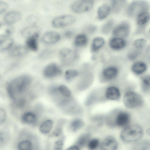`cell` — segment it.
Returning a JSON list of instances; mask_svg holds the SVG:
<instances>
[{"instance_id":"cell-1","label":"cell","mask_w":150,"mask_h":150,"mask_svg":"<svg viewBox=\"0 0 150 150\" xmlns=\"http://www.w3.org/2000/svg\"><path fill=\"white\" fill-rule=\"evenodd\" d=\"M32 81L29 75L24 74L19 76L12 80L7 87L10 97L13 98L16 93H21L24 91L30 85Z\"/></svg>"},{"instance_id":"cell-2","label":"cell","mask_w":150,"mask_h":150,"mask_svg":"<svg viewBox=\"0 0 150 150\" xmlns=\"http://www.w3.org/2000/svg\"><path fill=\"white\" fill-rule=\"evenodd\" d=\"M130 116L127 112L121 110H115L106 117V122L110 127H124L128 125Z\"/></svg>"},{"instance_id":"cell-3","label":"cell","mask_w":150,"mask_h":150,"mask_svg":"<svg viewBox=\"0 0 150 150\" xmlns=\"http://www.w3.org/2000/svg\"><path fill=\"white\" fill-rule=\"evenodd\" d=\"M119 72V68L116 64L112 62L107 63L100 71L98 75L99 81L102 83L112 82L118 77Z\"/></svg>"},{"instance_id":"cell-4","label":"cell","mask_w":150,"mask_h":150,"mask_svg":"<svg viewBox=\"0 0 150 150\" xmlns=\"http://www.w3.org/2000/svg\"><path fill=\"white\" fill-rule=\"evenodd\" d=\"M143 131L137 124L128 125L124 127L120 134L121 139L126 142H133L139 140L142 137Z\"/></svg>"},{"instance_id":"cell-5","label":"cell","mask_w":150,"mask_h":150,"mask_svg":"<svg viewBox=\"0 0 150 150\" xmlns=\"http://www.w3.org/2000/svg\"><path fill=\"white\" fill-rule=\"evenodd\" d=\"M95 4V0H74L70 4L69 9L74 14H83L91 11Z\"/></svg>"},{"instance_id":"cell-6","label":"cell","mask_w":150,"mask_h":150,"mask_svg":"<svg viewBox=\"0 0 150 150\" xmlns=\"http://www.w3.org/2000/svg\"><path fill=\"white\" fill-rule=\"evenodd\" d=\"M149 3L145 0H134L125 7V13L128 18L134 19L142 10L150 7Z\"/></svg>"},{"instance_id":"cell-7","label":"cell","mask_w":150,"mask_h":150,"mask_svg":"<svg viewBox=\"0 0 150 150\" xmlns=\"http://www.w3.org/2000/svg\"><path fill=\"white\" fill-rule=\"evenodd\" d=\"M77 21L74 14H67L57 16L52 21V26L56 28H63L73 25Z\"/></svg>"},{"instance_id":"cell-8","label":"cell","mask_w":150,"mask_h":150,"mask_svg":"<svg viewBox=\"0 0 150 150\" xmlns=\"http://www.w3.org/2000/svg\"><path fill=\"white\" fill-rule=\"evenodd\" d=\"M125 106L129 108H134L140 107L143 104L141 96L137 93L129 91L126 93L123 98Z\"/></svg>"},{"instance_id":"cell-9","label":"cell","mask_w":150,"mask_h":150,"mask_svg":"<svg viewBox=\"0 0 150 150\" xmlns=\"http://www.w3.org/2000/svg\"><path fill=\"white\" fill-rule=\"evenodd\" d=\"M107 44V41L102 35H95L91 40L89 47V51L91 54H98Z\"/></svg>"},{"instance_id":"cell-10","label":"cell","mask_w":150,"mask_h":150,"mask_svg":"<svg viewBox=\"0 0 150 150\" xmlns=\"http://www.w3.org/2000/svg\"><path fill=\"white\" fill-rule=\"evenodd\" d=\"M90 40V36L85 33L82 31L76 33L72 40L73 48L79 51L86 48Z\"/></svg>"},{"instance_id":"cell-11","label":"cell","mask_w":150,"mask_h":150,"mask_svg":"<svg viewBox=\"0 0 150 150\" xmlns=\"http://www.w3.org/2000/svg\"><path fill=\"white\" fill-rule=\"evenodd\" d=\"M130 30V25L129 22L123 20L115 24L110 35L125 39L128 36Z\"/></svg>"},{"instance_id":"cell-12","label":"cell","mask_w":150,"mask_h":150,"mask_svg":"<svg viewBox=\"0 0 150 150\" xmlns=\"http://www.w3.org/2000/svg\"><path fill=\"white\" fill-rule=\"evenodd\" d=\"M127 45L125 39L111 36L107 41V45L112 51L117 52L124 49Z\"/></svg>"},{"instance_id":"cell-13","label":"cell","mask_w":150,"mask_h":150,"mask_svg":"<svg viewBox=\"0 0 150 150\" xmlns=\"http://www.w3.org/2000/svg\"><path fill=\"white\" fill-rule=\"evenodd\" d=\"M150 8L144 9L139 13L134 18L138 28L143 29L150 21Z\"/></svg>"},{"instance_id":"cell-14","label":"cell","mask_w":150,"mask_h":150,"mask_svg":"<svg viewBox=\"0 0 150 150\" xmlns=\"http://www.w3.org/2000/svg\"><path fill=\"white\" fill-rule=\"evenodd\" d=\"M62 73L61 68L56 64L52 63L47 65L43 70V74L46 78L51 79L59 76Z\"/></svg>"},{"instance_id":"cell-15","label":"cell","mask_w":150,"mask_h":150,"mask_svg":"<svg viewBox=\"0 0 150 150\" xmlns=\"http://www.w3.org/2000/svg\"><path fill=\"white\" fill-rule=\"evenodd\" d=\"M111 13V10L109 4L106 3L103 4L97 8L96 18L99 21H104L107 19Z\"/></svg>"},{"instance_id":"cell-16","label":"cell","mask_w":150,"mask_h":150,"mask_svg":"<svg viewBox=\"0 0 150 150\" xmlns=\"http://www.w3.org/2000/svg\"><path fill=\"white\" fill-rule=\"evenodd\" d=\"M115 24V21L113 18L107 19L100 25L99 29V31L102 35L103 36L111 35Z\"/></svg>"},{"instance_id":"cell-17","label":"cell","mask_w":150,"mask_h":150,"mask_svg":"<svg viewBox=\"0 0 150 150\" xmlns=\"http://www.w3.org/2000/svg\"><path fill=\"white\" fill-rule=\"evenodd\" d=\"M127 0H108L111 13L118 14L127 5Z\"/></svg>"},{"instance_id":"cell-18","label":"cell","mask_w":150,"mask_h":150,"mask_svg":"<svg viewBox=\"0 0 150 150\" xmlns=\"http://www.w3.org/2000/svg\"><path fill=\"white\" fill-rule=\"evenodd\" d=\"M118 146V142L115 138L112 136H109L105 139L100 147L102 150H114L116 149Z\"/></svg>"},{"instance_id":"cell-19","label":"cell","mask_w":150,"mask_h":150,"mask_svg":"<svg viewBox=\"0 0 150 150\" xmlns=\"http://www.w3.org/2000/svg\"><path fill=\"white\" fill-rule=\"evenodd\" d=\"M61 36L58 33L54 31H49L45 33L42 38V41L45 43L52 44L56 43L59 41Z\"/></svg>"},{"instance_id":"cell-20","label":"cell","mask_w":150,"mask_h":150,"mask_svg":"<svg viewBox=\"0 0 150 150\" xmlns=\"http://www.w3.org/2000/svg\"><path fill=\"white\" fill-rule=\"evenodd\" d=\"M105 95L107 99L111 100H116L120 98V93L119 89L117 87L111 85L106 88Z\"/></svg>"},{"instance_id":"cell-21","label":"cell","mask_w":150,"mask_h":150,"mask_svg":"<svg viewBox=\"0 0 150 150\" xmlns=\"http://www.w3.org/2000/svg\"><path fill=\"white\" fill-rule=\"evenodd\" d=\"M22 14L20 12L13 11L7 13L4 15V18L5 22L12 24L20 20Z\"/></svg>"},{"instance_id":"cell-22","label":"cell","mask_w":150,"mask_h":150,"mask_svg":"<svg viewBox=\"0 0 150 150\" xmlns=\"http://www.w3.org/2000/svg\"><path fill=\"white\" fill-rule=\"evenodd\" d=\"M15 30L14 27L6 22L0 25V36L2 38L9 37L13 33Z\"/></svg>"},{"instance_id":"cell-23","label":"cell","mask_w":150,"mask_h":150,"mask_svg":"<svg viewBox=\"0 0 150 150\" xmlns=\"http://www.w3.org/2000/svg\"><path fill=\"white\" fill-rule=\"evenodd\" d=\"M79 75V69L73 67L65 70L64 72V77L66 81L71 82L78 78Z\"/></svg>"},{"instance_id":"cell-24","label":"cell","mask_w":150,"mask_h":150,"mask_svg":"<svg viewBox=\"0 0 150 150\" xmlns=\"http://www.w3.org/2000/svg\"><path fill=\"white\" fill-rule=\"evenodd\" d=\"M39 28L35 25H33L23 29L21 31L22 35L28 38L34 35L39 34Z\"/></svg>"},{"instance_id":"cell-25","label":"cell","mask_w":150,"mask_h":150,"mask_svg":"<svg viewBox=\"0 0 150 150\" xmlns=\"http://www.w3.org/2000/svg\"><path fill=\"white\" fill-rule=\"evenodd\" d=\"M39 35V34H37L27 38L25 43L27 48L34 52L38 50Z\"/></svg>"},{"instance_id":"cell-26","label":"cell","mask_w":150,"mask_h":150,"mask_svg":"<svg viewBox=\"0 0 150 150\" xmlns=\"http://www.w3.org/2000/svg\"><path fill=\"white\" fill-rule=\"evenodd\" d=\"M28 52L27 47L18 45L12 48L9 52V54L13 57H20L26 54Z\"/></svg>"},{"instance_id":"cell-27","label":"cell","mask_w":150,"mask_h":150,"mask_svg":"<svg viewBox=\"0 0 150 150\" xmlns=\"http://www.w3.org/2000/svg\"><path fill=\"white\" fill-rule=\"evenodd\" d=\"M147 69L146 64L142 61H137L133 64L131 69L134 73L137 75H141Z\"/></svg>"},{"instance_id":"cell-28","label":"cell","mask_w":150,"mask_h":150,"mask_svg":"<svg viewBox=\"0 0 150 150\" xmlns=\"http://www.w3.org/2000/svg\"><path fill=\"white\" fill-rule=\"evenodd\" d=\"M84 124L80 119L75 118L72 120L70 124V128L73 132H76L83 128Z\"/></svg>"},{"instance_id":"cell-29","label":"cell","mask_w":150,"mask_h":150,"mask_svg":"<svg viewBox=\"0 0 150 150\" xmlns=\"http://www.w3.org/2000/svg\"><path fill=\"white\" fill-rule=\"evenodd\" d=\"M99 30L98 26L93 23H88L84 26L82 31L85 33L90 36H95Z\"/></svg>"},{"instance_id":"cell-30","label":"cell","mask_w":150,"mask_h":150,"mask_svg":"<svg viewBox=\"0 0 150 150\" xmlns=\"http://www.w3.org/2000/svg\"><path fill=\"white\" fill-rule=\"evenodd\" d=\"M9 37L3 38L0 40V50L1 52L6 51L10 48L13 43V39Z\"/></svg>"},{"instance_id":"cell-31","label":"cell","mask_w":150,"mask_h":150,"mask_svg":"<svg viewBox=\"0 0 150 150\" xmlns=\"http://www.w3.org/2000/svg\"><path fill=\"white\" fill-rule=\"evenodd\" d=\"M53 125V122L52 120H46L40 125L39 128V131L43 134H48L51 131Z\"/></svg>"},{"instance_id":"cell-32","label":"cell","mask_w":150,"mask_h":150,"mask_svg":"<svg viewBox=\"0 0 150 150\" xmlns=\"http://www.w3.org/2000/svg\"><path fill=\"white\" fill-rule=\"evenodd\" d=\"M21 119L23 122L25 123L32 124L36 121V117L34 113L28 112L23 114Z\"/></svg>"},{"instance_id":"cell-33","label":"cell","mask_w":150,"mask_h":150,"mask_svg":"<svg viewBox=\"0 0 150 150\" xmlns=\"http://www.w3.org/2000/svg\"><path fill=\"white\" fill-rule=\"evenodd\" d=\"M90 134L86 133L81 135L77 139L76 142L77 145L79 147H83L87 145L90 140Z\"/></svg>"},{"instance_id":"cell-34","label":"cell","mask_w":150,"mask_h":150,"mask_svg":"<svg viewBox=\"0 0 150 150\" xmlns=\"http://www.w3.org/2000/svg\"><path fill=\"white\" fill-rule=\"evenodd\" d=\"M141 87L144 92H146L150 89V75L143 76L141 79Z\"/></svg>"},{"instance_id":"cell-35","label":"cell","mask_w":150,"mask_h":150,"mask_svg":"<svg viewBox=\"0 0 150 150\" xmlns=\"http://www.w3.org/2000/svg\"><path fill=\"white\" fill-rule=\"evenodd\" d=\"M74 48L69 47H64L59 51V55L61 60L64 59L68 57L73 52Z\"/></svg>"},{"instance_id":"cell-36","label":"cell","mask_w":150,"mask_h":150,"mask_svg":"<svg viewBox=\"0 0 150 150\" xmlns=\"http://www.w3.org/2000/svg\"><path fill=\"white\" fill-rule=\"evenodd\" d=\"M58 89L61 94L64 97L69 98L71 96V91L66 86L63 84L60 85L58 86Z\"/></svg>"},{"instance_id":"cell-37","label":"cell","mask_w":150,"mask_h":150,"mask_svg":"<svg viewBox=\"0 0 150 150\" xmlns=\"http://www.w3.org/2000/svg\"><path fill=\"white\" fill-rule=\"evenodd\" d=\"M76 33V30L74 28H69L65 30L63 33L64 37L68 40H72Z\"/></svg>"},{"instance_id":"cell-38","label":"cell","mask_w":150,"mask_h":150,"mask_svg":"<svg viewBox=\"0 0 150 150\" xmlns=\"http://www.w3.org/2000/svg\"><path fill=\"white\" fill-rule=\"evenodd\" d=\"M18 148L19 150H31L32 148V144L30 141L24 140L18 144Z\"/></svg>"},{"instance_id":"cell-39","label":"cell","mask_w":150,"mask_h":150,"mask_svg":"<svg viewBox=\"0 0 150 150\" xmlns=\"http://www.w3.org/2000/svg\"><path fill=\"white\" fill-rule=\"evenodd\" d=\"M99 143V141L98 139L93 138L89 140L87 145L89 149L94 150L98 147Z\"/></svg>"},{"instance_id":"cell-40","label":"cell","mask_w":150,"mask_h":150,"mask_svg":"<svg viewBox=\"0 0 150 150\" xmlns=\"http://www.w3.org/2000/svg\"><path fill=\"white\" fill-rule=\"evenodd\" d=\"M146 41L143 38H140L135 40L134 42V45L137 49H140L145 46Z\"/></svg>"},{"instance_id":"cell-41","label":"cell","mask_w":150,"mask_h":150,"mask_svg":"<svg viewBox=\"0 0 150 150\" xmlns=\"http://www.w3.org/2000/svg\"><path fill=\"white\" fill-rule=\"evenodd\" d=\"M139 52L137 50H134L131 51L128 53L127 55L128 59L131 61L135 59L138 56Z\"/></svg>"},{"instance_id":"cell-42","label":"cell","mask_w":150,"mask_h":150,"mask_svg":"<svg viewBox=\"0 0 150 150\" xmlns=\"http://www.w3.org/2000/svg\"><path fill=\"white\" fill-rule=\"evenodd\" d=\"M8 5L7 3L3 1H0V14H3L7 10Z\"/></svg>"},{"instance_id":"cell-43","label":"cell","mask_w":150,"mask_h":150,"mask_svg":"<svg viewBox=\"0 0 150 150\" xmlns=\"http://www.w3.org/2000/svg\"><path fill=\"white\" fill-rule=\"evenodd\" d=\"M63 143L62 141L59 140L56 142L54 145V150H61L63 147Z\"/></svg>"},{"instance_id":"cell-44","label":"cell","mask_w":150,"mask_h":150,"mask_svg":"<svg viewBox=\"0 0 150 150\" xmlns=\"http://www.w3.org/2000/svg\"><path fill=\"white\" fill-rule=\"evenodd\" d=\"M6 114L4 110L1 108L0 109V122L1 124L4 122L6 118Z\"/></svg>"},{"instance_id":"cell-45","label":"cell","mask_w":150,"mask_h":150,"mask_svg":"<svg viewBox=\"0 0 150 150\" xmlns=\"http://www.w3.org/2000/svg\"><path fill=\"white\" fill-rule=\"evenodd\" d=\"M26 20L28 22L34 23L37 20V18L35 16L31 15L28 16L26 18Z\"/></svg>"},{"instance_id":"cell-46","label":"cell","mask_w":150,"mask_h":150,"mask_svg":"<svg viewBox=\"0 0 150 150\" xmlns=\"http://www.w3.org/2000/svg\"><path fill=\"white\" fill-rule=\"evenodd\" d=\"M79 147L77 145H73L69 147L67 150H79Z\"/></svg>"},{"instance_id":"cell-47","label":"cell","mask_w":150,"mask_h":150,"mask_svg":"<svg viewBox=\"0 0 150 150\" xmlns=\"http://www.w3.org/2000/svg\"><path fill=\"white\" fill-rule=\"evenodd\" d=\"M147 133L150 136V128L147 129Z\"/></svg>"}]
</instances>
